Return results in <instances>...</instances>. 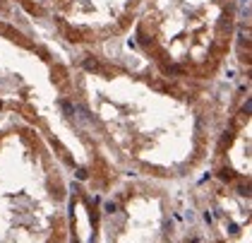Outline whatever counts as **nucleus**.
Wrapping results in <instances>:
<instances>
[{
    "label": "nucleus",
    "mask_w": 252,
    "mask_h": 243,
    "mask_svg": "<svg viewBox=\"0 0 252 243\" xmlns=\"http://www.w3.org/2000/svg\"><path fill=\"white\" fill-rule=\"evenodd\" d=\"M84 68L91 70V68H96V63H94V60H87V63H84Z\"/></svg>",
    "instance_id": "5"
},
{
    "label": "nucleus",
    "mask_w": 252,
    "mask_h": 243,
    "mask_svg": "<svg viewBox=\"0 0 252 243\" xmlns=\"http://www.w3.org/2000/svg\"><path fill=\"white\" fill-rule=\"evenodd\" d=\"M103 207H106V212H111V214H113V212H115V209H118V205H115V202H106V205H103Z\"/></svg>",
    "instance_id": "1"
},
{
    "label": "nucleus",
    "mask_w": 252,
    "mask_h": 243,
    "mask_svg": "<svg viewBox=\"0 0 252 243\" xmlns=\"http://www.w3.org/2000/svg\"><path fill=\"white\" fill-rule=\"evenodd\" d=\"M202 219H204L207 224H211V214H209V212H204V214H202Z\"/></svg>",
    "instance_id": "4"
},
{
    "label": "nucleus",
    "mask_w": 252,
    "mask_h": 243,
    "mask_svg": "<svg viewBox=\"0 0 252 243\" xmlns=\"http://www.w3.org/2000/svg\"><path fill=\"white\" fill-rule=\"evenodd\" d=\"M63 108H65V111H67V113H70V116L75 113V106H72V104H67V101H63Z\"/></svg>",
    "instance_id": "2"
},
{
    "label": "nucleus",
    "mask_w": 252,
    "mask_h": 243,
    "mask_svg": "<svg viewBox=\"0 0 252 243\" xmlns=\"http://www.w3.org/2000/svg\"><path fill=\"white\" fill-rule=\"evenodd\" d=\"M77 178L84 181V178H87V171H84V169H77Z\"/></svg>",
    "instance_id": "3"
}]
</instances>
